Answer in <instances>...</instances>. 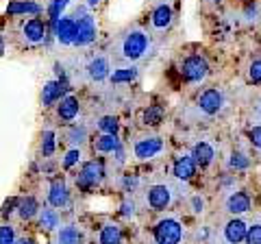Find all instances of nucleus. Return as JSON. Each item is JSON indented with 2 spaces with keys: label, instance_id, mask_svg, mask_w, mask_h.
Instances as JSON below:
<instances>
[{
  "label": "nucleus",
  "instance_id": "f257e3e1",
  "mask_svg": "<svg viewBox=\"0 0 261 244\" xmlns=\"http://www.w3.org/2000/svg\"><path fill=\"white\" fill-rule=\"evenodd\" d=\"M152 42L150 35L142 29H133L124 33V37L120 39V57L124 61H140L150 53Z\"/></svg>",
  "mask_w": 261,
  "mask_h": 244
},
{
  "label": "nucleus",
  "instance_id": "f03ea898",
  "mask_svg": "<svg viewBox=\"0 0 261 244\" xmlns=\"http://www.w3.org/2000/svg\"><path fill=\"white\" fill-rule=\"evenodd\" d=\"M74 24H76V37H74V46H89L96 39V20L92 13H87L85 9H79L76 11V18H74Z\"/></svg>",
  "mask_w": 261,
  "mask_h": 244
},
{
  "label": "nucleus",
  "instance_id": "7ed1b4c3",
  "mask_svg": "<svg viewBox=\"0 0 261 244\" xmlns=\"http://www.w3.org/2000/svg\"><path fill=\"white\" fill-rule=\"evenodd\" d=\"M183 238V227L174 218H166V221L157 223L154 227V242L157 244H178Z\"/></svg>",
  "mask_w": 261,
  "mask_h": 244
},
{
  "label": "nucleus",
  "instance_id": "20e7f679",
  "mask_svg": "<svg viewBox=\"0 0 261 244\" xmlns=\"http://www.w3.org/2000/svg\"><path fill=\"white\" fill-rule=\"evenodd\" d=\"M181 72L190 83H200V81H205L209 75V63H207L205 57L192 55L181 63Z\"/></svg>",
  "mask_w": 261,
  "mask_h": 244
},
{
  "label": "nucleus",
  "instance_id": "39448f33",
  "mask_svg": "<svg viewBox=\"0 0 261 244\" xmlns=\"http://www.w3.org/2000/svg\"><path fill=\"white\" fill-rule=\"evenodd\" d=\"M224 107V92L218 87H209L198 96V109L205 116H218Z\"/></svg>",
  "mask_w": 261,
  "mask_h": 244
},
{
  "label": "nucleus",
  "instance_id": "423d86ee",
  "mask_svg": "<svg viewBox=\"0 0 261 244\" xmlns=\"http://www.w3.org/2000/svg\"><path fill=\"white\" fill-rule=\"evenodd\" d=\"M46 24L39 20V18H31L22 24V37L24 42L31 44V46H39L42 42H46Z\"/></svg>",
  "mask_w": 261,
  "mask_h": 244
},
{
  "label": "nucleus",
  "instance_id": "0eeeda50",
  "mask_svg": "<svg viewBox=\"0 0 261 244\" xmlns=\"http://www.w3.org/2000/svg\"><path fill=\"white\" fill-rule=\"evenodd\" d=\"M85 75L89 81H94V83H100V81H105L109 75H111V66H109V59L105 55H98L94 57L92 61L87 63L85 68Z\"/></svg>",
  "mask_w": 261,
  "mask_h": 244
},
{
  "label": "nucleus",
  "instance_id": "6e6552de",
  "mask_svg": "<svg viewBox=\"0 0 261 244\" xmlns=\"http://www.w3.org/2000/svg\"><path fill=\"white\" fill-rule=\"evenodd\" d=\"M100 179H102V166H100V161H87V164L81 168L76 183L81 185V188H92V185L100 183Z\"/></svg>",
  "mask_w": 261,
  "mask_h": 244
},
{
  "label": "nucleus",
  "instance_id": "1a4fd4ad",
  "mask_svg": "<svg viewBox=\"0 0 261 244\" xmlns=\"http://www.w3.org/2000/svg\"><path fill=\"white\" fill-rule=\"evenodd\" d=\"M55 35H57V42L63 44V46H72L74 44V37H76V24L74 18H61L55 22Z\"/></svg>",
  "mask_w": 261,
  "mask_h": 244
},
{
  "label": "nucleus",
  "instance_id": "9d476101",
  "mask_svg": "<svg viewBox=\"0 0 261 244\" xmlns=\"http://www.w3.org/2000/svg\"><path fill=\"white\" fill-rule=\"evenodd\" d=\"M170 203H172V190H170V185H152L148 190V205L154 211L166 209Z\"/></svg>",
  "mask_w": 261,
  "mask_h": 244
},
{
  "label": "nucleus",
  "instance_id": "9b49d317",
  "mask_svg": "<svg viewBox=\"0 0 261 244\" xmlns=\"http://www.w3.org/2000/svg\"><path fill=\"white\" fill-rule=\"evenodd\" d=\"M163 151L161 137H144L135 144V157L137 159H152Z\"/></svg>",
  "mask_w": 261,
  "mask_h": 244
},
{
  "label": "nucleus",
  "instance_id": "f8f14e48",
  "mask_svg": "<svg viewBox=\"0 0 261 244\" xmlns=\"http://www.w3.org/2000/svg\"><path fill=\"white\" fill-rule=\"evenodd\" d=\"M48 201H50L53 207H65L70 203V192H68V185L61 179H55L50 183V192H48Z\"/></svg>",
  "mask_w": 261,
  "mask_h": 244
},
{
  "label": "nucleus",
  "instance_id": "ddd939ff",
  "mask_svg": "<svg viewBox=\"0 0 261 244\" xmlns=\"http://www.w3.org/2000/svg\"><path fill=\"white\" fill-rule=\"evenodd\" d=\"M65 87L61 81H48V83L44 85V89H42V105L44 107H50V105H55L57 101L61 99V94L65 92Z\"/></svg>",
  "mask_w": 261,
  "mask_h": 244
},
{
  "label": "nucleus",
  "instance_id": "4468645a",
  "mask_svg": "<svg viewBox=\"0 0 261 244\" xmlns=\"http://www.w3.org/2000/svg\"><path fill=\"white\" fill-rule=\"evenodd\" d=\"M196 159L192 155H181L176 159V164H174V177L176 179H181V181H187V179H192L194 173H196Z\"/></svg>",
  "mask_w": 261,
  "mask_h": 244
},
{
  "label": "nucleus",
  "instance_id": "2eb2a0df",
  "mask_svg": "<svg viewBox=\"0 0 261 244\" xmlns=\"http://www.w3.org/2000/svg\"><path fill=\"white\" fill-rule=\"evenodd\" d=\"M248 209H250V197L246 192H233L226 199V211H231V214H246Z\"/></svg>",
  "mask_w": 261,
  "mask_h": 244
},
{
  "label": "nucleus",
  "instance_id": "dca6fc26",
  "mask_svg": "<svg viewBox=\"0 0 261 244\" xmlns=\"http://www.w3.org/2000/svg\"><path fill=\"white\" fill-rule=\"evenodd\" d=\"M150 24H152V29H157V31H166L170 24H172V9H170L168 5H159L150 15Z\"/></svg>",
  "mask_w": 261,
  "mask_h": 244
},
{
  "label": "nucleus",
  "instance_id": "f3484780",
  "mask_svg": "<svg viewBox=\"0 0 261 244\" xmlns=\"http://www.w3.org/2000/svg\"><path fill=\"white\" fill-rule=\"evenodd\" d=\"M246 231H248L246 223L231 221L224 227V238H226V242H231V244H240V242L246 240Z\"/></svg>",
  "mask_w": 261,
  "mask_h": 244
},
{
  "label": "nucleus",
  "instance_id": "a211bd4d",
  "mask_svg": "<svg viewBox=\"0 0 261 244\" xmlns=\"http://www.w3.org/2000/svg\"><path fill=\"white\" fill-rule=\"evenodd\" d=\"M57 113H59V118L63 122H72L79 116V101L74 96H65V99H61L59 107H57Z\"/></svg>",
  "mask_w": 261,
  "mask_h": 244
},
{
  "label": "nucleus",
  "instance_id": "6ab92c4d",
  "mask_svg": "<svg viewBox=\"0 0 261 244\" xmlns=\"http://www.w3.org/2000/svg\"><path fill=\"white\" fill-rule=\"evenodd\" d=\"M192 157L196 159V164H200V166H209L211 161H214V157H216V151H214V146H211V144L200 142V144H196V146H194Z\"/></svg>",
  "mask_w": 261,
  "mask_h": 244
},
{
  "label": "nucleus",
  "instance_id": "aec40b11",
  "mask_svg": "<svg viewBox=\"0 0 261 244\" xmlns=\"http://www.w3.org/2000/svg\"><path fill=\"white\" fill-rule=\"evenodd\" d=\"M9 15H20V13H31V15H37L42 11V7L37 3H31V0H15V3L9 5Z\"/></svg>",
  "mask_w": 261,
  "mask_h": 244
},
{
  "label": "nucleus",
  "instance_id": "412c9836",
  "mask_svg": "<svg viewBox=\"0 0 261 244\" xmlns=\"http://www.w3.org/2000/svg\"><path fill=\"white\" fill-rule=\"evenodd\" d=\"M96 151L98 153H116L120 149V140H118V135H113V133H102L100 137L96 140Z\"/></svg>",
  "mask_w": 261,
  "mask_h": 244
},
{
  "label": "nucleus",
  "instance_id": "4be33fe9",
  "mask_svg": "<svg viewBox=\"0 0 261 244\" xmlns=\"http://www.w3.org/2000/svg\"><path fill=\"white\" fill-rule=\"evenodd\" d=\"M122 242V231L118 225H105L102 231H100V244H120Z\"/></svg>",
  "mask_w": 261,
  "mask_h": 244
},
{
  "label": "nucleus",
  "instance_id": "5701e85b",
  "mask_svg": "<svg viewBox=\"0 0 261 244\" xmlns=\"http://www.w3.org/2000/svg\"><path fill=\"white\" fill-rule=\"evenodd\" d=\"M81 231L76 229L74 225H68V227H63V229L57 233V242L59 244H81Z\"/></svg>",
  "mask_w": 261,
  "mask_h": 244
},
{
  "label": "nucleus",
  "instance_id": "b1692460",
  "mask_svg": "<svg viewBox=\"0 0 261 244\" xmlns=\"http://www.w3.org/2000/svg\"><path fill=\"white\" fill-rule=\"evenodd\" d=\"M39 227L46 231H53L59 227V214L55 209H42L39 211Z\"/></svg>",
  "mask_w": 261,
  "mask_h": 244
},
{
  "label": "nucleus",
  "instance_id": "393cba45",
  "mask_svg": "<svg viewBox=\"0 0 261 244\" xmlns=\"http://www.w3.org/2000/svg\"><path fill=\"white\" fill-rule=\"evenodd\" d=\"M37 209H39L37 207V201L33 199V197H27L24 201L18 203V214H20L22 221H31V218L37 214Z\"/></svg>",
  "mask_w": 261,
  "mask_h": 244
},
{
  "label": "nucleus",
  "instance_id": "a878e982",
  "mask_svg": "<svg viewBox=\"0 0 261 244\" xmlns=\"http://www.w3.org/2000/svg\"><path fill=\"white\" fill-rule=\"evenodd\" d=\"M137 75H140L137 68H120L111 75V81L113 83H130V81L137 79Z\"/></svg>",
  "mask_w": 261,
  "mask_h": 244
},
{
  "label": "nucleus",
  "instance_id": "bb28decb",
  "mask_svg": "<svg viewBox=\"0 0 261 244\" xmlns=\"http://www.w3.org/2000/svg\"><path fill=\"white\" fill-rule=\"evenodd\" d=\"M85 140H87V131H85V127H72V129H70V133H68V142H70V144L81 146Z\"/></svg>",
  "mask_w": 261,
  "mask_h": 244
},
{
  "label": "nucleus",
  "instance_id": "cd10ccee",
  "mask_svg": "<svg viewBox=\"0 0 261 244\" xmlns=\"http://www.w3.org/2000/svg\"><path fill=\"white\" fill-rule=\"evenodd\" d=\"M161 118H163V109L159 107V105H152V107H148L146 113H144L146 125H159Z\"/></svg>",
  "mask_w": 261,
  "mask_h": 244
},
{
  "label": "nucleus",
  "instance_id": "c85d7f7f",
  "mask_svg": "<svg viewBox=\"0 0 261 244\" xmlns=\"http://www.w3.org/2000/svg\"><path fill=\"white\" fill-rule=\"evenodd\" d=\"M228 166L233 170H246L250 166V159L244 155V153H233L231 159H228Z\"/></svg>",
  "mask_w": 261,
  "mask_h": 244
},
{
  "label": "nucleus",
  "instance_id": "c756f323",
  "mask_svg": "<svg viewBox=\"0 0 261 244\" xmlns=\"http://www.w3.org/2000/svg\"><path fill=\"white\" fill-rule=\"evenodd\" d=\"M98 129H100L102 133H113L116 135L118 133V120L113 116H105V118H100V122H98Z\"/></svg>",
  "mask_w": 261,
  "mask_h": 244
},
{
  "label": "nucleus",
  "instance_id": "7c9ffc66",
  "mask_svg": "<svg viewBox=\"0 0 261 244\" xmlns=\"http://www.w3.org/2000/svg\"><path fill=\"white\" fill-rule=\"evenodd\" d=\"M42 153L44 155H53L55 153V133L53 131H44V137H42Z\"/></svg>",
  "mask_w": 261,
  "mask_h": 244
},
{
  "label": "nucleus",
  "instance_id": "2f4dec72",
  "mask_svg": "<svg viewBox=\"0 0 261 244\" xmlns=\"http://www.w3.org/2000/svg\"><path fill=\"white\" fill-rule=\"evenodd\" d=\"M68 3H70V0H53V3H50V9H48V11H50V18L55 22L59 20V15H61V11L65 9V7H68Z\"/></svg>",
  "mask_w": 261,
  "mask_h": 244
},
{
  "label": "nucleus",
  "instance_id": "473e14b6",
  "mask_svg": "<svg viewBox=\"0 0 261 244\" xmlns=\"http://www.w3.org/2000/svg\"><path fill=\"white\" fill-rule=\"evenodd\" d=\"M15 242V233L11 225H3L0 227V244H13Z\"/></svg>",
  "mask_w": 261,
  "mask_h": 244
},
{
  "label": "nucleus",
  "instance_id": "72a5a7b5",
  "mask_svg": "<svg viewBox=\"0 0 261 244\" xmlns=\"http://www.w3.org/2000/svg\"><path fill=\"white\" fill-rule=\"evenodd\" d=\"M246 244H261V225H252L246 231Z\"/></svg>",
  "mask_w": 261,
  "mask_h": 244
},
{
  "label": "nucleus",
  "instance_id": "f704fd0d",
  "mask_svg": "<svg viewBox=\"0 0 261 244\" xmlns=\"http://www.w3.org/2000/svg\"><path fill=\"white\" fill-rule=\"evenodd\" d=\"M248 79L252 81V83H261V59L252 61L250 68H248Z\"/></svg>",
  "mask_w": 261,
  "mask_h": 244
},
{
  "label": "nucleus",
  "instance_id": "c9c22d12",
  "mask_svg": "<svg viewBox=\"0 0 261 244\" xmlns=\"http://www.w3.org/2000/svg\"><path fill=\"white\" fill-rule=\"evenodd\" d=\"M76 161H81V151L79 149H72V151L65 153V159H63V166L65 168H72Z\"/></svg>",
  "mask_w": 261,
  "mask_h": 244
},
{
  "label": "nucleus",
  "instance_id": "e433bc0d",
  "mask_svg": "<svg viewBox=\"0 0 261 244\" xmlns=\"http://www.w3.org/2000/svg\"><path fill=\"white\" fill-rule=\"evenodd\" d=\"M248 137H250V144L255 146V149H259V151H261V125L252 127L250 131H248Z\"/></svg>",
  "mask_w": 261,
  "mask_h": 244
},
{
  "label": "nucleus",
  "instance_id": "4c0bfd02",
  "mask_svg": "<svg viewBox=\"0 0 261 244\" xmlns=\"http://www.w3.org/2000/svg\"><path fill=\"white\" fill-rule=\"evenodd\" d=\"M257 11H259V5L252 3V5L246 7V11H244V18H246L248 22H255L257 20Z\"/></svg>",
  "mask_w": 261,
  "mask_h": 244
},
{
  "label": "nucleus",
  "instance_id": "58836bf2",
  "mask_svg": "<svg viewBox=\"0 0 261 244\" xmlns=\"http://www.w3.org/2000/svg\"><path fill=\"white\" fill-rule=\"evenodd\" d=\"M122 216H126V218L135 216V205H133L130 201H124V203H122Z\"/></svg>",
  "mask_w": 261,
  "mask_h": 244
},
{
  "label": "nucleus",
  "instance_id": "ea45409f",
  "mask_svg": "<svg viewBox=\"0 0 261 244\" xmlns=\"http://www.w3.org/2000/svg\"><path fill=\"white\" fill-rule=\"evenodd\" d=\"M202 207H205V201H202L200 197H194L192 199V209L194 211H202Z\"/></svg>",
  "mask_w": 261,
  "mask_h": 244
},
{
  "label": "nucleus",
  "instance_id": "a19ab883",
  "mask_svg": "<svg viewBox=\"0 0 261 244\" xmlns=\"http://www.w3.org/2000/svg\"><path fill=\"white\" fill-rule=\"evenodd\" d=\"M5 55V39H3V35H0V57Z\"/></svg>",
  "mask_w": 261,
  "mask_h": 244
},
{
  "label": "nucleus",
  "instance_id": "79ce46f5",
  "mask_svg": "<svg viewBox=\"0 0 261 244\" xmlns=\"http://www.w3.org/2000/svg\"><path fill=\"white\" fill-rule=\"evenodd\" d=\"M13 244H33V242H31V240H27V238H24V240H15Z\"/></svg>",
  "mask_w": 261,
  "mask_h": 244
},
{
  "label": "nucleus",
  "instance_id": "37998d69",
  "mask_svg": "<svg viewBox=\"0 0 261 244\" xmlns=\"http://www.w3.org/2000/svg\"><path fill=\"white\" fill-rule=\"evenodd\" d=\"M98 3H100V0H87V7H96Z\"/></svg>",
  "mask_w": 261,
  "mask_h": 244
},
{
  "label": "nucleus",
  "instance_id": "c03bdc74",
  "mask_svg": "<svg viewBox=\"0 0 261 244\" xmlns=\"http://www.w3.org/2000/svg\"><path fill=\"white\" fill-rule=\"evenodd\" d=\"M259 116H261V103H259Z\"/></svg>",
  "mask_w": 261,
  "mask_h": 244
}]
</instances>
